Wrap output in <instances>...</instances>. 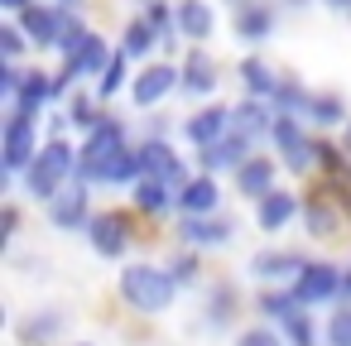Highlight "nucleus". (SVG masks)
<instances>
[{"mask_svg":"<svg viewBox=\"0 0 351 346\" xmlns=\"http://www.w3.org/2000/svg\"><path fill=\"white\" fill-rule=\"evenodd\" d=\"M116 298H121V308L130 317L154 322V317H169L178 308L183 288L173 284V274H169L164 260H125L116 269Z\"/></svg>","mask_w":351,"mask_h":346,"instance_id":"1","label":"nucleus"},{"mask_svg":"<svg viewBox=\"0 0 351 346\" xmlns=\"http://www.w3.org/2000/svg\"><path fill=\"white\" fill-rule=\"evenodd\" d=\"M68 183H77V140H44L34 164L20 173L15 193L25 202H34V207H49Z\"/></svg>","mask_w":351,"mask_h":346,"instance_id":"2","label":"nucleus"},{"mask_svg":"<svg viewBox=\"0 0 351 346\" xmlns=\"http://www.w3.org/2000/svg\"><path fill=\"white\" fill-rule=\"evenodd\" d=\"M140 226H145V217H140L130 202H125V207H97V217H92V226H87L82 240H87V250H92L101 264H116V269H121V264L130 260V250L140 245V236H145Z\"/></svg>","mask_w":351,"mask_h":346,"instance_id":"3","label":"nucleus"},{"mask_svg":"<svg viewBox=\"0 0 351 346\" xmlns=\"http://www.w3.org/2000/svg\"><path fill=\"white\" fill-rule=\"evenodd\" d=\"M241 317H250V293H245L231 274L207 279L202 303H197V327H202L207 336H236V332L245 327Z\"/></svg>","mask_w":351,"mask_h":346,"instance_id":"4","label":"nucleus"},{"mask_svg":"<svg viewBox=\"0 0 351 346\" xmlns=\"http://www.w3.org/2000/svg\"><path fill=\"white\" fill-rule=\"evenodd\" d=\"M39 149H44V130H39V121L5 116V125H0V188L15 193L20 173L34 164Z\"/></svg>","mask_w":351,"mask_h":346,"instance_id":"5","label":"nucleus"},{"mask_svg":"<svg viewBox=\"0 0 351 346\" xmlns=\"http://www.w3.org/2000/svg\"><path fill=\"white\" fill-rule=\"evenodd\" d=\"M308 264V250L303 245H279V240H265L260 250H250L245 260V279L255 288H289L298 279V269Z\"/></svg>","mask_w":351,"mask_h":346,"instance_id":"6","label":"nucleus"},{"mask_svg":"<svg viewBox=\"0 0 351 346\" xmlns=\"http://www.w3.org/2000/svg\"><path fill=\"white\" fill-rule=\"evenodd\" d=\"M169 236H173V245H183V250L212 255V250H231V245H236L241 221H236L231 212H217V217H173Z\"/></svg>","mask_w":351,"mask_h":346,"instance_id":"7","label":"nucleus"},{"mask_svg":"<svg viewBox=\"0 0 351 346\" xmlns=\"http://www.w3.org/2000/svg\"><path fill=\"white\" fill-rule=\"evenodd\" d=\"M293 298L308 308V312H327L341 303V260H327V255H308V264L298 269V279L289 284Z\"/></svg>","mask_w":351,"mask_h":346,"instance_id":"8","label":"nucleus"},{"mask_svg":"<svg viewBox=\"0 0 351 346\" xmlns=\"http://www.w3.org/2000/svg\"><path fill=\"white\" fill-rule=\"evenodd\" d=\"M92 217H97V188H92V183H68V188L44 207V221H49L53 236H87Z\"/></svg>","mask_w":351,"mask_h":346,"instance_id":"9","label":"nucleus"},{"mask_svg":"<svg viewBox=\"0 0 351 346\" xmlns=\"http://www.w3.org/2000/svg\"><path fill=\"white\" fill-rule=\"evenodd\" d=\"M298 226H303V236H308L313 245H337V240L351 231L346 217H341V207H337V197H332L322 183L303 188V217H298Z\"/></svg>","mask_w":351,"mask_h":346,"instance_id":"10","label":"nucleus"},{"mask_svg":"<svg viewBox=\"0 0 351 346\" xmlns=\"http://www.w3.org/2000/svg\"><path fill=\"white\" fill-rule=\"evenodd\" d=\"M10 332H15V346H68L73 312L63 303H44V308H29L25 317H15Z\"/></svg>","mask_w":351,"mask_h":346,"instance_id":"11","label":"nucleus"},{"mask_svg":"<svg viewBox=\"0 0 351 346\" xmlns=\"http://www.w3.org/2000/svg\"><path fill=\"white\" fill-rule=\"evenodd\" d=\"M298 217H303V188H293V183H279L274 193H265L250 207V221L265 240H279L289 226H298Z\"/></svg>","mask_w":351,"mask_h":346,"instance_id":"12","label":"nucleus"},{"mask_svg":"<svg viewBox=\"0 0 351 346\" xmlns=\"http://www.w3.org/2000/svg\"><path fill=\"white\" fill-rule=\"evenodd\" d=\"M217 87H221V63L212 58L207 44H188V53L178 58V92L188 101H217Z\"/></svg>","mask_w":351,"mask_h":346,"instance_id":"13","label":"nucleus"},{"mask_svg":"<svg viewBox=\"0 0 351 346\" xmlns=\"http://www.w3.org/2000/svg\"><path fill=\"white\" fill-rule=\"evenodd\" d=\"M178 92V63L173 58H154V63H145L140 73H135V82H130V106L140 111V116H149V111H159L169 97Z\"/></svg>","mask_w":351,"mask_h":346,"instance_id":"14","label":"nucleus"},{"mask_svg":"<svg viewBox=\"0 0 351 346\" xmlns=\"http://www.w3.org/2000/svg\"><path fill=\"white\" fill-rule=\"evenodd\" d=\"M226 135H231V101H202L188 116H178V140L193 154L207 149V145H217V140H226Z\"/></svg>","mask_w":351,"mask_h":346,"instance_id":"15","label":"nucleus"},{"mask_svg":"<svg viewBox=\"0 0 351 346\" xmlns=\"http://www.w3.org/2000/svg\"><path fill=\"white\" fill-rule=\"evenodd\" d=\"M125 145H135V140H130V121H125V116H106L92 135L77 140V178H87L97 164H106V159L121 154Z\"/></svg>","mask_w":351,"mask_h":346,"instance_id":"16","label":"nucleus"},{"mask_svg":"<svg viewBox=\"0 0 351 346\" xmlns=\"http://www.w3.org/2000/svg\"><path fill=\"white\" fill-rule=\"evenodd\" d=\"M284 183V164H279V154H269V149H255L236 173H231V193L241 197V202H260L265 193H274Z\"/></svg>","mask_w":351,"mask_h":346,"instance_id":"17","label":"nucleus"},{"mask_svg":"<svg viewBox=\"0 0 351 346\" xmlns=\"http://www.w3.org/2000/svg\"><path fill=\"white\" fill-rule=\"evenodd\" d=\"M135 149H140V164H145V178H164V183H173V188H183L188 178H193V159L178 149V140H135Z\"/></svg>","mask_w":351,"mask_h":346,"instance_id":"18","label":"nucleus"},{"mask_svg":"<svg viewBox=\"0 0 351 346\" xmlns=\"http://www.w3.org/2000/svg\"><path fill=\"white\" fill-rule=\"evenodd\" d=\"M125 202L159 231V226H173V217H178V188L173 183H164V178H140L130 193H125Z\"/></svg>","mask_w":351,"mask_h":346,"instance_id":"19","label":"nucleus"},{"mask_svg":"<svg viewBox=\"0 0 351 346\" xmlns=\"http://www.w3.org/2000/svg\"><path fill=\"white\" fill-rule=\"evenodd\" d=\"M15 25L29 34L34 53H53L58 39H63V29H68V10L58 5V0H34L25 15H15Z\"/></svg>","mask_w":351,"mask_h":346,"instance_id":"20","label":"nucleus"},{"mask_svg":"<svg viewBox=\"0 0 351 346\" xmlns=\"http://www.w3.org/2000/svg\"><path fill=\"white\" fill-rule=\"evenodd\" d=\"M274 29H279V5H274V0H250V5L231 10V34H236L250 53H260V49L274 39Z\"/></svg>","mask_w":351,"mask_h":346,"instance_id":"21","label":"nucleus"},{"mask_svg":"<svg viewBox=\"0 0 351 346\" xmlns=\"http://www.w3.org/2000/svg\"><path fill=\"white\" fill-rule=\"evenodd\" d=\"M145 178V164H140V149L135 145H125L121 154H111L106 164H97L87 178H77V183H92L97 193H130L135 183Z\"/></svg>","mask_w":351,"mask_h":346,"instance_id":"22","label":"nucleus"},{"mask_svg":"<svg viewBox=\"0 0 351 346\" xmlns=\"http://www.w3.org/2000/svg\"><path fill=\"white\" fill-rule=\"evenodd\" d=\"M53 111V73L49 68H25V82L15 92V101L5 106V116H20V121H44Z\"/></svg>","mask_w":351,"mask_h":346,"instance_id":"23","label":"nucleus"},{"mask_svg":"<svg viewBox=\"0 0 351 346\" xmlns=\"http://www.w3.org/2000/svg\"><path fill=\"white\" fill-rule=\"evenodd\" d=\"M260 145H250L245 135H226V140H217V145H207V149H197L193 154V169H202V173H212V178H231L250 154H255Z\"/></svg>","mask_w":351,"mask_h":346,"instance_id":"24","label":"nucleus"},{"mask_svg":"<svg viewBox=\"0 0 351 346\" xmlns=\"http://www.w3.org/2000/svg\"><path fill=\"white\" fill-rule=\"evenodd\" d=\"M217 212H226V188H221V178L193 169V178L178 188V217H217Z\"/></svg>","mask_w":351,"mask_h":346,"instance_id":"25","label":"nucleus"},{"mask_svg":"<svg viewBox=\"0 0 351 346\" xmlns=\"http://www.w3.org/2000/svg\"><path fill=\"white\" fill-rule=\"evenodd\" d=\"M351 121V101L337 87H313V106H308V125L313 135H341Z\"/></svg>","mask_w":351,"mask_h":346,"instance_id":"26","label":"nucleus"},{"mask_svg":"<svg viewBox=\"0 0 351 346\" xmlns=\"http://www.w3.org/2000/svg\"><path fill=\"white\" fill-rule=\"evenodd\" d=\"M279 68L265 58V53H245L241 63H236V82H241V97H255V101H274V92H279Z\"/></svg>","mask_w":351,"mask_h":346,"instance_id":"27","label":"nucleus"},{"mask_svg":"<svg viewBox=\"0 0 351 346\" xmlns=\"http://www.w3.org/2000/svg\"><path fill=\"white\" fill-rule=\"evenodd\" d=\"M269 125H274V106L269 101H255V97H236L231 101V130L245 135L250 145H269Z\"/></svg>","mask_w":351,"mask_h":346,"instance_id":"28","label":"nucleus"},{"mask_svg":"<svg viewBox=\"0 0 351 346\" xmlns=\"http://www.w3.org/2000/svg\"><path fill=\"white\" fill-rule=\"evenodd\" d=\"M173 15H178L183 44H207V39H217V5H212V0H173Z\"/></svg>","mask_w":351,"mask_h":346,"instance_id":"29","label":"nucleus"},{"mask_svg":"<svg viewBox=\"0 0 351 346\" xmlns=\"http://www.w3.org/2000/svg\"><path fill=\"white\" fill-rule=\"evenodd\" d=\"M298 312H308V308L293 298V288H255V293H250V322L284 327V322L298 317Z\"/></svg>","mask_w":351,"mask_h":346,"instance_id":"30","label":"nucleus"},{"mask_svg":"<svg viewBox=\"0 0 351 346\" xmlns=\"http://www.w3.org/2000/svg\"><path fill=\"white\" fill-rule=\"evenodd\" d=\"M116 49H121L130 63H154V53H159V34H154V25H149L145 15H130V20L121 25Z\"/></svg>","mask_w":351,"mask_h":346,"instance_id":"31","label":"nucleus"},{"mask_svg":"<svg viewBox=\"0 0 351 346\" xmlns=\"http://www.w3.org/2000/svg\"><path fill=\"white\" fill-rule=\"evenodd\" d=\"M63 116H68L73 135L82 140V135H92V130H97V125H101V121H106L111 111L101 106V97H97L92 87H77V92H73V97L63 101Z\"/></svg>","mask_w":351,"mask_h":346,"instance_id":"32","label":"nucleus"},{"mask_svg":"<svg viewBox=\"0 0 351 346\" xmlns=\"http://www.w3.org/2000/svg\"><path fill=\"white\" fill-rule=\"evenodd\" d=\"M164 264H169L173 284H178L183 293H202V288H207V255H202V250H183V245H173Z\"/></svg>","mask_w":351,"mask_h":346,"instance_id":"33","label":"nucleus"},{"mask_svg":"<svg viewBox=\"0 0 351 346\" xmlns=\"http://www.w3.org/2000/svg\"><path fill=\"white\" fill-rule=\"evenodd\" d=\"M274 116H298V121H308V106H313V87L298 77V73H284L279 77V92H274Z\"/></svg>","mask_w":351,"mask_h":346,"instance_id":"34","label":"nucleus"},{"mask_svg":"<svg viewBox=\"0 0 351 346\" xmlns=\"http://www.w3.org/2000/svg\"><path fill=\"white\" fill-rule=\"evenodd\" d=\"M308 140H313V125H308V121H298V116H274V125H269V145H265V149L284 159V154L303 149Z\"/></svg>","mask_w":351,"mask_h":346,"instance_id":"35","label":"nucleus"},{"mask_svg":"<svg viewBox=\"0 0 351 346\" xmlns=\"http://www.w3.org/2000/svg\"><path fill=\"white\" fill-rule=\"evenodd\" d=\"M313 154H317V178H351V154L341 149L337 135H313Z\"/></svg>","mask_w":351,"mask_h":346,"instance_id":"36","label":"nucleus"},{"mask_svg":"<svg viewBox=\"0 0 351 346\" xmlns=\"http://www.w3.org/2000/svg\"><path fill=\"white\" fill-rule=\"evenodd\" d=\"M111 53H116V49H111V44H106V39H101V34L92 29V34H87V44H82V49H77L73 58H63V63H77V73H82V82H87V77L97 82V77L106 73V63H111Z\"/></svg>","mask_w":351,"mask_h":346,"instance_id":"37","label":"nucleus"},{"mask_svg":"<svg viewBox=\"0 0 351 346\" xmlns=\"http://www.w3.org/2000/svg\"><path fill=\"white\" fill-rule=\"evenodd\" d=\"M130 82H135V73H130V58L116 49V53H111V63H106V73L92 82V92H97V97H101V106H106V101H116L121 92H130Z\"/></svg>","mask_w":351,"mask_h":346,"instance_id":"38","label":"nucleus"},{"mask_svg":"<svg viewBox=\"0 0 351 346\" xmlns=\"http://www.w3.org/2000/svg\"><path fill=\"white\" fill-rule=\"evenodd\" d=\"M279 332H284V346H327V341H322V317H317V312H298V317H289Z\"/></svg>","mask_w":351,"mask_h":346,"instance_id":"39","label":"nucleus"},{"mask_svg":"<svg viewBox=\"0 0 351 346\" xmlns=\"http://www.w3.org/2000/svg\"><path fill=\"white\" fill-rule=\"evenodd\" d=\"M322 341L327 346H351V303H337L322 312Z\"/></svg>","mask_w":351,"mask_h":346,"instance_id":"40","label":"nucleus"},{"mask_svg":"<svg viewBox=\"0 0 351 346\" xmlns=\"http://www.w3.org/2000/svg\"><path fill=\"white\" fill-rule=\"evenodd\" d=\"M29 49H34V44H29V34H25L15 20H0V58H5V63H25Z\"/></svg>","mask_w":351,"mask_h":346,"instance_id":"41","label":"nucleus"},{"mask_svg":"<svg viewBox=\"0 0 351 346\" xmlns=\"http://www.w3.org/2000/svg\"><path fill=\"white\" fill-rule=\"evenodd\" d=\"M231 346H284V332L269 327V322H245V327L231 336Z\"/></svg>","mask_w":351,"mask_h":346,"instance_id":"42","label":"nucleus"},{"mask_svg":"<svg viewBox=\"0 0 351 346\" xmlns=\"http://www.w3.org/2000/svg\"><path fill=\"white\" fill-rule=\"evenodd\" d=\"M20 231H25V207H20V197H5V202H0V240L15 245Z\"/></svg>","mask_w":351,"mask_h":346,"instance_id":"43","label":"nucleus"},{"mask_svg":"<svg viewBox=\"0 0 351 346\" xmlns=\"http://www.w3.org/2000/svg\"><path fill=\"white\" fill-rule=\"evenodd\" d=\"M279 164H284V173H289L293 183H308V173H317V154H313V140H308L303 149H293V154H284Z\"/></svg>","mask_w":351,"mask_h":346,"instance_id":"44","label":"nucleus"},{"mask_svg":"<svg viewBox=\"0 0 351 346\" xmlns=\"http://www.w3.org/2000/svg\"><path fill=\"white\" fill-rule=\"evenodd\" d=\"M25 68H29V63H5V58H0V106L15 101V92H20V82H25Z\"/></svg>","mask_w":351,"mask_h":346,"instance_id":"45","label":"nucleus"},{"mask_svg":"<svg viewBox=\"0 0 351 346\" xmlns=\"http://www.w3.org/2000/svg\"><path fill=\"white\" fill-rule=\"evenodd\" d=\"M178 135V125L164 116V111H154V116H145V140H173Z\"/></svg>","mask_w":351,"mask_h":346,"instance_id":"46","label":"nucleus"},{"mask_svg":"<svg viewBox=\"0 0 351 346\" xmlns=\"http://www.w3.org/2000/svg\"><path fill=\"white\" fill-rule=\"evenodd\" d=\"M34 5V0H0V10H5V20H15V15H25Z\"/></svg>","mask_w":351,"mask_h":346,"instance_id":"47","label":"nucleus"},{"mask_svg":"<svg viewBox=\"0 0 351 346\" xmlns=\"http://www.w3.org/2000/svg\"><path fill=\"white\" fill-rule=\"evenodd\" d=\"M341 303H351V255L341 260Z\"/></svg>","mask_w":351,"mask_h":346,"instance_id":"48","label":"nucleus"},{"mask_svg":"<svg viewBox=\"0 0 351 346\" xmlns=\"http://www.w3.org/2000/svg\"><path fill=\"white\" fill-rule=\"evenodd\" d=\"M322 5H327L332 15H351V0H322Z\"/></svg>","mask_w":351,"mask_h":346,"instance_id":"49","label":"nucleus"},{"mask_svg":"<svg viewBox=\"0 0 351 346\" xmlns=\"http://www.w3.org/2000/svg\"><path fill=\"white\" fill-rule=\"evenodd\" d=\"M279 5H284V10H308L313 0H279Z\"/></svg>","mask_w":351,"mask_h":346,"instance_id":"50","label":"nucleus"},{"mask_svg":"<svg viewBox=\"0 0 351 346\" xmlns=\"http://www.w3.org/2000/svg\"><path fill=\"white\" fill-rule=\"evenodd\" d=\"M58 5H63V10H77V15H82V10H87V0H58Z\"/></svg>","mask_w":351,"mask_h":346,"instance_id":"51","label":"nucleus"},{"mask_svg":"<svg viewBox=\"0 0 351 346\" xmlns=\"http://www.w3.org/2000/svg\"><path fill=\"white\" fill-rule=\"evenodd\" d=\"M337 140H341V149H346V154H351V121H346V130H341V135H337Z\"/></svg>","mask_w":351,"mask_h":346,"instance_id":"52","label":"nucleus"},{"mask_svg":"<svg viewBox=\"0 0 351 346\" xmlns=\"http://www.w3.org/2000/svg\"><path fill=\"white\" fill-rule=\"evenodd\" d=\"M68 346H97V341H92V336H77V341H68Z\"/></svg>","mask_w":351,"mask_h":346,"instance_id":"53","label":"nucleus"},{"mask_svg":"<svg viewBox=\"0 0 351 346\" xmlns=\"http://www.w3.org/2000/svg\"><path fill=\"white\" fill-rule=\"evenodd\" d=\"M241 5H250V0H226V10H241Z\"/></svg>","mask_w":351,"mask_h":346,"instance_id":"54","label":"nucleus"},{"mask_svg":"<svg viewBox=\"0 0 351 346\" xmlns=\"http://www.w3.org/2000/svg\"><path fill=\"white\" fill-rule=\"evenodd\" d=\"M140 5H149V0H140Z\"/></svg>","mask_w":351,"mask_h":346,"instance_id":"55","label":"nucleus"},{"mask_svg":"<svg viewBox=\"0 0 351 346\" xmlns=\"http://www.w3.org/2000/svg\"><path fill=\"white\" fill-rule=\"evenodd\" d=\"M169 5H173V0H169Z\"/></svg>","mask_w":351,"mask_h":346,"instance_id":"56","label":"nucleus"}]
</instances>
